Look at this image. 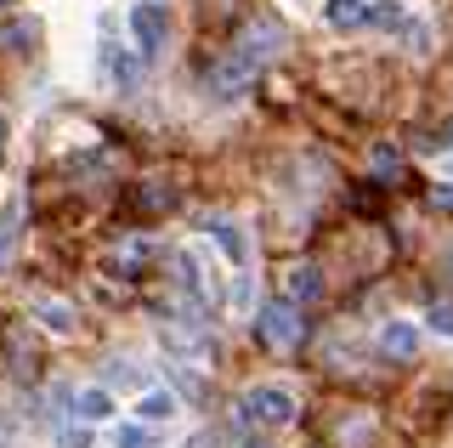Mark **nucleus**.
<instances>
[{
  "label": "nucleus",
  "instance_id": "nucleus-27",
  "mask_svg": "<svg viewBox=\"0 0 453 448\" xmlns=\"http://www.w3.org/2000/svg\"><path fill=\"white\" fill-rule=\"evenodd\" d=\"M0 6H6V0H0Z\"/></svg>",
  "mask_w": 453,
  "mask_h": 448
},
{
  "label": "nucleus",
  "instance_id": "nucleus-16",
  "mask_svg": "<svg viewBox=\"0 0 453 448\" xmlns=\"http://www.w3.org/2000/svg\"><path fill=\"white\" fill-rule=\"evenodd\" d=\"M108 448H159V431L142 426V420H131V426H113Z\"/></svg>",
  "mask_w": 453,
  "mask_h": 448
},
{
  "label": "nucleus",
  "instance_id": "nucleus-12",
  "mask_svg": "<svg viewBox=\"0 0 453 448\" xmlns=\"http://www.w3.org/2000/svg\"><path fill=\"white\" fill-rule=\"evenodd\" d=\"M176 409H181L176 391H159V386L136 398V420H142V426H170V420H176Z\"/></svg>",
  "mask_w": 453,
  "mask_h": 448
},
{
  "label": "nucleus",
  "instance_id": "nucleus-22",
  "mask_svg": "<svg viewBox=\"0 0 453 448\" xmlns=\"http://www.w3.org/2000/svg\"><path fill=\"white\" fill-rule=\"evenodd\" d=\"M374 171H396V148H380L374 153Z\"/></svg>",
  "mask_w": 453,
  "mask_h": 448
},
{
  "label": "nucleus",
  "instance_id": "nucleus-20",
  "mask_svg": "<svg viewBox=\"0 0 453 448\" xmlns=\"http://www.w3.org/2000/svg\"><path fill=\"white\" fill-rule=\"evenodd\" d=\"M108 381H113V386H131L136 369H131V363H108Z\"/></svg>",
  "mask_w": 453,
  "mask_h": 448
},
{
  "label": "nucleus",
  "instance_id": "nucleus-23",
  "mask_svg": "<svg viewBox=\"0 0 453 448\" xmlns=\"http://www.w3.org/2000/svg\"><path fill=\"white\" fill-rule=\"evenodd\" d=\"M431 205H436V210H453V182H448V188H436V193H431Z\"/></svg>",
  "mask_w": 453,
  "mask_h": 448
},
{
  "label": "nucleus",
  "instance_id": "nucleus-13",
  "mask_svg": "<svg viewBox=\"0 0 453 448\" xmlns=\"http://www.w3.org/2000/svg\"><path fill=\"white\" fill-rule=\"evenodd\" d=\"M283 290H289V301H318L323 296V273L311 267V261H295V267L283 273Z\"/></svg>",
  "mask_w": 453,
  "mask_h": 448
},
{
  "label": "nucleus",
  "instance_id": "nucleus-19",
  "mask_svg": "<svg viewBox=\"0 0 453 448\" xmlns=\"http://www.w3.org/2000/svg\"><path fill=\"white\" fill-rule=\"evenodd\" d=\"M40 313L51 318V329H68V318H74V313H68L63 301H40Z\"/></svg>",
  "mask_w": 453,
  "mask_h": 448
},
{
  "label": "nucleus",
  "instance_id": "nucleus-1",
  "mask_svg": "<svg viewBox=\"0 0 453 448\" xmlns=\"http://www.w3.org/2000/svg\"><path fill=\"white\" fill-rule=\"evenodd\" d=\"M283 40H289V35H283V23H273V18L250 23V29L221 51V63L210 68V80H204L210 97H216V103H238V97L255 86V74H261V68L283 51Z\"/></svg>",
  "mask_w": 453,
  "mask_h": 448
},
{
  "label": "nucleus",
  "instance_id": "nucleus-8",
  "mask_svg": "<svg viewBox=\"0 0 453 448\" xmlns=\"http://www.w3.org/2000/svg\"><path fill=\"white\" fill-rule=\"evenodd\" d=\"M204 233H210V239H216V250H221V256H226V261H233V267H244V261H250V244H244V228H238V221H233V216H210V221H204Z\"/></svg>",
  "mask_w": 453,
  "mask_h": 448
},
{
  "label": "nucleus",
  "instance_id": "nucleus-4",
  "mask_svg": "<svg viewBox=\"0 0 453 448\" xmlns=\"http://www.w3.org/2000/svg\"><path fill=\"white\" fill-rule=\"evenodd\" d=\"M301 414V403H295L289 386H255L238 398V420H261V426H289V420Z\"/></svg>",
  "mask_w": 453,
  "mask_h": 448
},
{
  "label": "nucleus",
  "instance_id": "nucleus-18",
  "mask_svg": "<svg viewBox=\"0 0 453 448\" xmlns=\"http://www.w3.org/2000/svg\"><path fill=\"white\" fill-rule=\"evenodd\" d=\"M425 324H431L436 335H448V341H453V301H436L431 313H425Z\"/></svg>",
  "mask_w": 453,
  "mask_h": 448
},
{
  "label": "nucleus",
  "instance_id": "nucleus-21",
  "mask_svg": "<svg viewBox=\"0 0 453 448\" xmlns=\"http://www.w3.org/2000/svg\"><path fill=\"white\" fill-rule=\"evenodd\" d=\"M6 40H12V46H28V40H35V23H18V29H12Z\"/></svg>",
  "mask_w": 453,
  "mask_h": 448
},
{
  "label": "nucleus",
  "instance_id": "nucleus-15",
  "mask_svg": "<svg viewBox=\"0 0 453 448\" xmlns=\"http://www.w3.org/2000/svg\"><path fill=\"white\" fill-rule=\"evenodd\" d=\"M103 74L113 80V86L131 91L136 86V58H131V51H119V46H103Z\"/></svg>",
  "mask_w": 453,
  "mask_h": 448
},
{
  "label": "nucleus",
  "instance_id": "nucleus-7",
  "mask_svg": "<svg viewBox=\"0 0 453 448\" xmlns=\"http://www.w3.org/2000/svg\"><path fill=\"white\" fill-rule=\"evenodd\" d=\"M380 352L386 358H419V324H408V318H386L380 324Z\"/></svg>",
  "mask_w": 453,
  "mask_h": 448
},
{
  "label": "nucleus",
  "instance_id": "nucleus-10",
  "mask_svg": "<svg viewBox=\"0 0 453 448\" xmlns=\"http://www.w3.org/2000/svg\"><path fill=\"white\" fill-rule=\"evenodd\" d=\"M176 273H181V290L193 296V306H198V313H210V306H216V290H210L204 273H198V256H193V250H181V256H176Z\"/></svg>",
  "mask_w": 453,
  "mask_h": 448
},
{
  "label": "nucleus",
  "instance_id": "nucleus-2",
  "mask_svg": "<svg viewBox=\"0 0 453 448\" xmlns=\"http://www.w3.org/2000/svg\"><path fill=\"white\" fill-rule=\"evenodd\" d=\"M255 341L273 346V352H295L306 341V318L295 313V301H266L255 313Z\"/></svg>",
  "mask_w": 453,
  "mask_h": 448
},
{
  "label": "nucleus",
  "instance_id": "nucleus-14",
  "mask_svg": "<svg viewBox=\"0 0 453 448\" xmlns=\"http://www.w3.org/2000/svg\"><path fill=\"white\" fill-rule=\"evenodd\" d=\"M18 228H23V205H0V273L12 267V250H18Z\"/></svg>",
  "mask_w": 453,
  "mask_h": 448
},
{
  "label": "nucleus",
  "instance_id": "nucleus-5",
  "mask_svg": "<svg viewBox=\"0 0 453 448\" xmlns=\"http://www.w3.org/2000/svg\"><path fill=\"white\" fill-rule=\"evenodd\" d=\"M131 35H136V58H159L165 51V6L159 0H136L131 6Z\"/></svg>",
  "mask_w": 453,
  "mask_h": 448
},
{
  "label": "nucleus",
  "instance_id": "nucleus-11",
  "mask_svg": "<svg viewBox=\"0 0 453 448\" xmlns=\"http://www.w3.org/2000/svg\"><path fill=\"white\" fill-rule=\"evenodd\" d=\"M68 414L85 420V426H103V420H113L119 409H113V398L103 386H91V391H74V398H68Z\"/></svg>",
  "mask_w": 453,
  "mask_h": 448
},
{
  "label": "nucleus",
  "instance_id": "nucleus-9",
  "mask_svg": "<svg viewBox=\"0 0 453 448\" xmlns=\"http://www.w3.org/2000/svg\"><path fill=\"white\" fill-rule=\"evenodd\" d=\"M323 23H329L334 35L368 29V0H323Z\"/></svg>",
  "mask_w": 453,
  "mask_h": 448
},
{
  "label": "nucleus",
  "instance_id": "nucleus-26",
  "mask_svg": "<svg viewBox=\"0 0 453 448\" xmlns=\"http://www.w3.org/2000/svg\"><path fill=\"white\" fill-rule=\"evenodd\" d=\"M442 267H448V278H453V250H448V256H442Z\"/></svg>",
  "mask_w": 453,
  "mask_h": 448
},
{
  "label": "nucleus",
  "instance_id": "nucleus-25",
  "mask_svg": "<svg viewBox=\"0 0 453 448\" xmlns=\"http://www.w3.org/2000/svg\"><path fill=\"white\" fill-rule=\"evenodd\" d=\"M0 171H6V120H0Z\"/></svg>",
  "mask_w": 453,
  "mask_h": 448
},
{
  "label": "nucleus",
  "instance_id": "nucleus-17",
  "mask_svg": "<svg viewBox=\"0 0 453 448\" xmlns=\"http://www.w3.org/2000/svg\"><path fill=\"white\" fill-rule=\"evenodd\" d=\"M57 448H91V426H74V420H63V426H57Z\"/></svg>",
  "mask_w": 453,
  "mask_h": 448
},
{
  "label": "nucleus",
  "instance_id": "nucleus-6",
  "mask_svg": "<svg viewBox=\"0 0 453 448\" xmlns=\"http://www.w3.org/2000/svg\"><path fill=\"white\" fill-rule=\"evenodd\" d=\"M368 23H374V29H386V35H403L408 46H425V29L408 18L403 0H374V6H368Z\"/></svg>",
  "mask_w": 453,
  "mask_h": 448
},
{
  "label": "nucleus",
  "instance_id": "nucleus-3",
  "mask_svg": "<svg viewBox=\"0 0 453 448\" xmlns=\"http://www.w3.org/2000/svg\"><path fill=\"white\" fill-rule=\"evenodd\" d=\"M159 346L170 358H188V363H204L210 352H216L204 318H165V324H159Z\"/></svg>",
  "mask_w": 453,
  "mask_h": 448
},
{
  "label": "nucleus",
  "instance_id": "nucleus-24",
  "mask_svg": "<svg viewBox=\"0 0 453 448\" xmlns=\"http://www.w3.org/2000/svg\"><path fill=\"white\" fill-rule=\"evenodd\" d=\"M238 448H273L266 437H238Z\"/></svg>",
  "mask_w": 453,
  "mask_h": 448
}]
</instances>
